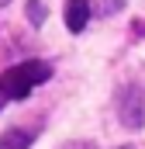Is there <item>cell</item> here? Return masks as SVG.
Returning <instances> with one entry per match:
<instances>
[{"instance_id": "9", "label": "cell", "mask_w": 145, "mask_h": 149, "mask_svg": "<svg viewBox=\"0 0 145 149\" xmlns=\"http://www.w3.org/2000/svg\"><path fill=\"white\" fill-rule=\"evenodd\" d=\"M0 104H3V97H0Z\"/></svg>"}, {"instance_id": "7", "label": "cell", "mask_w": 145, "mask_h": 149, "mask_svg": "<svg viewBox=\"0 0 145 149\" xmlns=\"http://www.w3.org/2000/svg\"><path fill=\"white\" fill-rule=\"evenodd\" d=\"M3 3H10V0H0V7H3Z\"/></svg>"}, {"instance_id": "1", "label": "cell", "mask_w": 145, "mask_h": 149, "mask_svg": "<svg viewBox=\"0 0 145 149\" xmlns=\"http://www.w3.org/2000/svg\"><path fill=\"white\" fill-rule=\"evenodd\" d=\"M52 76V66L41 63V59H28V63H17L10 66L7 73L0 76V97H10V101H21L31 94V87L45 83Z\"/></svg>"}, {"instance_id": "5", "label": "cell", "mask_w": 145, "mask_h": 149, "mask_svg": "<svg viewBox=\"0 0 145 149\" xmlns=\"http://www.w3.org/2000/svg\"><path fill=\"white\" fill-rule=\"evenodd\" d=\"M28 21H31V24H41V21H45V7H41V0H28Z\"/></svg>"}, {"instance_id": "8", "label": "cell", "mask_w": 145, "mask_h": 149, "mask_svg": "<svg viewBox=\"0 0 145 149\" xmlns=\"http://www.w3.org/2000/svg\"><path fill=\"white\" fill-rule=\"evenodd\" d=\"M121 149H131V146H121Z\"/></svg>"}, {"instance_id": "4", "label": "cell", "mask_w": 145, "mask_h": 149, "mask_svg": "<svg viewBox=\"0 0 145 149\" xmlns=\"http://www.w3.org/2000/svg\"><path fill=\"white\" fill-rule=\"evenodd\" d=\"M28 146H31V135L21 132V128H10V132L0 135V149H28Z\"/></svg>"}, {"instance_id": "3", "label": "cell", "mask_w": 145, "mask_h": 149, "mask_svg": "<svg viewBox=\"0 0 145 149\" xmlns=\"http://www.w3.org/2000/svg\"><path fill=\"white\" fill-rule=\"evenodd\" d=\"M90 21V0H66V28L83 31Z\"/></svg>"}, {"instance_id": "6", "label": "cell", "mask_w": 145, "mask_h": 149, "mask_svg": "<svg viewBox=\"0 0 145 149\" xmlns=\"http://www.w3.org/2000/svg\"><path fill=\"white\" fill-rule=\"evenodd\" d=\"M59 149H97L93 142H66V146H59Z\"/></svg>"}, {"instance_id": "2", "label": "cell", "mask_w": 145, "mask_h": 149, "mask_svg": "<svg viewBox=\"0 0 145 149\" xmlns=\"http://www.w3.org/2000/svg\"><path fill=\"white\" fill-rule=\"evenodd\" d=\"M117 111H121V121H124V125L142 128V125H145V94L138 90V87L121 90V97H117Z\"/></svg>"}]
</instances>
